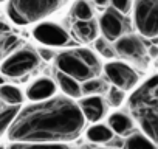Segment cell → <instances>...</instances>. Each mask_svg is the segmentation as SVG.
<instances>
[{
  "label": "cell",
  "instance_id": "1",
  "mask_svg": "<svg viewBox=\"0 0 158 149\" xmlns=\"http://www.w3.org/2000/svg\"><path fill=\"white\" fill-rule=\"evenodd\" d=\"M85 120L77 104L65 96H50L19 109L8 126L11 141L68 143L82 134Z\"/></svg>",
  "mask_w": 158,
  "mask_h": 149
},
{
  "label": "cell",
  "instance_id": "2",
  "mask_svg": "<svg viewBox=\"0 0 158 149\" xmlns=\"http://www.w3.org/2000/svg\"><path fill=\"white\" fill-rule=\"evenodd\" d=\"M129 109L144 135L156 141L158 127V79L156 74L143 83L129 98Z\"/></svg>",
  "mask_w": 158,
  "mask_h": 149
},
{
  "label": "cell",
  "instance_id": "3",
  "mask_svg": "<svg viewBox=\"0 0 158 149\" xmlns=\"http://www.w3.org/2000/svg\"><path fill=\"white\" fill-rule=\"evenodd\" d=\"M62 0H8L6 11L17 25H30L44 20L57 11Z\"/></svg>",
  "mask_w": 158,
  "mask_h": 149
},
{
  "label": "cell",
  "instance_id": "4",
  "mask_svg": "<svg viewBox=\"0 0 158 149\" xmlns=\"http://www.w3.org/2000/svg\"><path fill=\"white\" fill-rule=\"evenodd\" d=\"M133 23L141 36L155 39L158 34V0H135Z\"/></svg>",
  "mask_w": 158,
  "mask_h": 149
},
{
  "label": "cell",
  "instance_id": "5",
  "mask_svg": "<svg viewBox=\"0 0 158 149\" xmlns=\"http://www.w3.org/2000/svg\"><path fill=\"white\" fill-rule=\"evenodd\" d=\"M39 64V54L31 48H22L10 54L0 65L2 74L8 78H19L22 74L30 73Z\"/></svg>",
  "mask_w": 158,
  "mask_h": 149
},
{
  "label": "cell",
  "instance_id": "6",
  "mask_svg": "<svg viewBox=\"0 0 158 149\" xmlns=\"http://www.w3.org/2000/svg\"><path fill=\"white\" fill-rule=\"evenodd\" d=\"M115 53L123 59L132 61L138 65H147V48L141 37L135 34L121 36L115 40Z\"/></svg>",
  "mask_w": 158,
  "mask_h": 149
},
{
  "label": "cell",
  "instance_id": "7",
  "mask_svg": "<svg viewBox=\"0 0 158 149\" xmlns=\"http://www.w3.org/2000/svg\"><path fill=\"white\" fill-rule=\"evenodd\" d=\"M104 73L107 79L112 83V86L121 89V90H132L136 84H138V73L127 65L126 62H119V61H113V62H107L104 67Z\"/></svg>",
  "mask_w": 158,
  "mask_h": 149
},
{
  "label": "cell",
  "instance_id": "8",
  "mask_svg": "<svg viewBox=\"0 0 158 149\" xmlns=\"http://www.w3.org/2000/svg\"><path fill=\"white\" fill-rule=\"evenodd\" d=\"M56 65H57L59 71L74 78L79 83H84V81L93 78L96 74L87 64H84L81 59L77 57V54L74 51H64V53L57 54Z\"/></svg>",
  "mask_w": 158,
  "mask_h": 149
},
{
  "label": "cell",
  "instance_id": "9",
  "mask_svg": "<svg viewBox=\"0 0 158 149\" xmlns=\"http://www.w3.org/2000/svg\"><path fill=\"white\" fill-rule=\"evenodd\" d=\"M33 36L37 42H40L42 45H47V47H64L70 42L68 33L62 27H59L53 22L39 23L33 30Z\"/></svg>",
  "mask_w": 158,
  "mask_h": 149
},
{
  "label": "cell",
  "instance_id": "10",
  "mask_svg": "<svg viewBox=\"0 0 158 149\" xmlns=\"http://www.w3.org/2000/svg\"><path fill=\"white\" fill-rule=\"evenodd\" d=\"M98 30L102 33L104 39H107L109 42H115L118 37L123 36V33L126 30L124 14H121L115 8H109L101 16V19L98 22Z\"/></svg>",
  "mask_w": 158,
  "mask_h": 149
},
{
  "label": "cell",
  "instance_id": "11",
  "mask_svg": "<svg viewBox=\"0 0 158 149\" xmlns=\"http://www.w3.org/2000/svg\"><path fill=\"white\" fill-rule=\"evenodd\" d=\"M82 117L89 123H98L106 117V101L99 95H89L77 104Z\"/></svg>",
  "mask_w": 158,
  "mask_h": 149
},
{
  "label": "cell",
  "instance_id": "12",
  "mask_svg": "<svg viewBox=\"0 0 158 149\" xmlns=\"http://www.w3.org/2000/svg\"><path fill=\"white\" fill-rule=\"evenodd\" d=\"M56 89H57L56 84L50 78H40V79H36L33 84H30L25 95L31 101H42L53 96L56 93Z\"/></svg>",
  "mask_w": 158,
  "mask_h": 149
},
{
  "label": "cell",
  "instance_id": "13",
  "mask_svg": "<svg viewBox=\"0 0 158 149\" xmlns=\"http://www.w3.org/2000/svg\"><path fill=\"white\" fill-rule=\"evenodd\" d=\"M74 34L82 42H92L98 37V23L93 19L89 20H76L73 25Z\"/></svg>",
  "mask_w": 158,
  "mask_h": 149
},
{
  "label": "cell",
  "instance_id": "14",
  "mask_svg": "<svg viewBox=\"0 0 158 149\" xmlns=\"http://www.w3.org/2000/svg\"><path fill=\"white\" fill-rule=\"evenodd\" d=\"M109 127L116 135H127L133 129V120L123 112H115L109 117Z\"/></svg>",
  "mask_w": 158,
  "mask_h": 149
},
{
  "label": "cell",
  "instance_id": "15",
  "mask_svg": "<svg viewBox=\"0 0 158 149\" xmlns=\"http://www.w3.org/2000/svg\"><path fill=\"white\" fill-rule=\"evenodd\" d=\"M57 84L60 87V90L68 96V98H81V84L79 81H76L74 78L68 76V74L57 71Z\"/></svg>",
  "mask_w": 158,
  "mask_h": 149
},
{
  "label": "cell",
  "instance_id": "16",
  "mask_svg": "<svg viewBox=\"0 0 158 149\" xmlns=\"http://www.w3.org/2000/svg\"><path fill=\"white\" fill-rule=\"evenodd\" d=\"M87 138L92 141V143H96V144H102V143H107L113 138V132L109 126L106 124H93L87 129L85 132Z\"/></svg>",
  "mask_w": 158,
  "mask_h": 149
},
{
  "label": "cell",
  "instance_id": "17",
  "mask_svg": "<svg viewBox=\"0 0 158 149\" xmlns=\"http://www.w3.org/2000/svg\"><path fill=\"white\" fill-rule=\"evenodd\" d=\"M0 100L8 106H20L23 101V93L14 86L3 84L0 86Z\"/></svg>",
  "mask_w": 158,
  "mask_h": 149
},
{
  "label": "cell",
  "instance_id": "18",
  "mask_svg": "<svg viewBox=\"0 0 158 149\" xmlns=\"http://www.w3.org/2000/svg\"><path fill=\"white\" fill-rule=\"evenodd\" d=\"M126 149H156L153 140H150L144 134H132L126 140Z\"/></svg>",
  "mask_w": 158,
  "mask_h": 149
},
{
  "label": "cell",
  "instance_id": "19",
  "mask_svg": "<svg viewBox=\"0 0 158 149\" xmlns=\"http://www.w3.org/2000/svg\"><path fill=\"white\" fill-rule=\"evenodd\" d=\"M8 149H70L65 143H28L13 141Z\"/></svg>",
  "mask_w": 158,
  "mask_h": 149
},
{
  "label": "cell",
  "instance_id": "20",
  "mask_svg": "<svg viewBox=\"0 0 158 149\" xmlns=\"http://www.w3.org/2000/svg\"><path fill=\"white\" fill-rule=\"evenodd\" d=\"M71 16L76 20H89L93 19V10L87 0H76L71 6Z\"/></svg>",
  "mask_w": 158,
  "mask_h": 149
},
{
  "label": "cell",
  "instance_id": "21",
  "mask_svg": "<svg viewBox=\"0 0 158 149\" xmlns=\"http://www.w3.org/2000/svg\"><path fill=\"white\" fill-rule=\"evenodd\" d=\"M74 53L77 54V57L81 59L84 64H87L95 73L99 70V61H98L96 54L92 50H89V48H76Z\"/></svg>",
  "mask_w": 158,
  "mask_h": 149
},
{
  "label": "cell",
  "instance_id": "22",
  "mask_svg": "<svg viewBox=\"0 0 158 149\" xmlns=\"http://www.w3.org/2000/svg\"><path fill=\"white\" fill-rule=\"evenodd\" d=\"M102 90H104V83L96 78H90V79L84 81V84L81 86L82 95H99Z\"/></svg>",
  "mask_w": 158,
  "mask_h": 149
},
{
  "label": "cell",
  "instance_id": "23",
  "mask_svg": "<svg viewBox=\"0 0 158 149\" xmlns=\"http://www.w3.org/2000/svg\"><path fill=\"white\" fill-rule=\"evenodd\" d=\"M17 110H19V106H10V109H5L3 112H0V135L6 132V129L11 124V121L14 120Z\"/></svg>",
  "mask_w": 158,
  "mask_h": 149
},
{
  "label": "cell",
  "instance_id": "24",
  "mask_svg": "<svg viewBox=\"0 0 158 149\" xmlns=\"http://www.w3.org/2000/svg\"><path fill=\"white\" fill-rule=\"evenodd\" d=\"M124 98H126L124 90H121V89L112 86V87L109 89V92H107V100H106V101H107V104H109L110 107H119V106L124 103Z\"/></svg>",
  "mask_w": 158,
  "mask_h": 149
},
{
  "label": "cell",
  "instance_id": "25",
  "mask_svg": "<svg viewBox=\"0 0 158 149\" xmlns=\"http://www.w3.org/2000/svg\"><path fill=\"white\" fill-rule=\"evenodd\" d=\"M95 48H96V51H98L101 56H104V57H107V59H112V57H115V54H116L115 50L110 47L109 40L104 39V37L95 39Z\"/></svg>",
  "mask_w": 158,
  "mask_h": 149
},
{
  "label": "cell",
  "instance_id": "26",
  "mask_svg": "<svg viewBox=\"0 0 158 149\" xmlns=\"http://www.w3.org/2000/svg\"><path fill=\"white\" fill-rule=\"evenodd\" d=\"M112 8H115L116 11H119L121 14H127L130 13L132 8V0H109Z\"/></svg>",
  "mask_w": 158,
  "mask_h": 149
},
{
  "label": "cell",
  "instance_id": "27",
  "mask_svg": "<svg viewBox=\"0 0 158 149\" xmlns=\"http://www.w3.org/2000/svg\"><path fill=\"white\" fill-rule=\"evenodd\" d=\"M39 54H40V57L45 59V61H50V59L53 57V51H51V50H47V48H39Z\"/></svg>",
  "mask_w": 158,
  "mask_h": 149
},
{
  "label": "cell",
  "instance_id": "28",
  "mask_svg": "<svg viewBox=\"0 0 158 149\" xmlns=\"http://www.w3.org/2000/svg\"><path fill=\"white\" fill-rule=\"evenodd\" d=\"M95 3H96L98 6H104V5L109 3V0H95Z\"/></svg>",
  "mask_w": 158,
  "mask_h": 149
},
{
  "label": "cell",
  "instance_id": "29",
  "mask_svg": "<svg viewBox=\"0 0 158 149\" xmlns=\"http://www.w3.org/2000/svg\"><path fill=\"white\" fill-rule=\"evenodd\" d=\"M147 53H150L152 57H155L156 56V47H150V51H147Z\"/></svg>",
  "mask_w": 158,
  "mask_h": 149
},
{
  "label": "cell",
  "instance_id": "30",
  "mask_svg": "<svg viewBox=\"0 0 158 149\" xmlns=\"http://www.w3.org/2000/svg\"><path fill=\"white\" fill-rule=\"evenodd\" d=\"M82 149H113V147H92V146H85Z\"/></svg>",
  "mask_w": 158,
  "mask_h": 149
},
{
  "label": "cell",
  "instance_id": "31",
  "mask_svg": "<svg viewBox=\"0 0 158 149\" xmlns=\"http://www.w3.org/2000/svg\"><path fill=\"white\" fill-rule=\"evenodd\" d=\"M0 31H8V27H5V23H0Z\"/></svg>",
  "mask_w": 158,
  "mask_h": 149
},
{
  "label": "cell",
  "instance_id": "32",
  "mask_svg": "<svg viewBox=\"0 0 158 149\" xmlns=\"http://www.w3.org/2000/svg\"><path fill=\"white\" fill-rule=\"evenodd\" d=\"M0 149H5V147H3V146H0Z\"/></svg>",
  "mask_w": 158,
  "mask_h": 149
},
{
  "label": "cell",
  "instance_id": "33",
  "mask_svg": "<svg viewBox=\"0 0 158 149\" xmlns=\"http://www.w3.org/2000/svg\"><path fill=\"white\" fill-rule=\"evenodd\" d=\"M2 2H5V0H0V3H2Z\"/></svg>",
  "mask_w": 158,
  "mask_h": 149
},
{
  "label": "cell",
  "instance_id": "34",
  "mask_svg": "<svg viewBox=\"0 0 158 149\" xmlns=\"http://www.w3.org/2000/svg\"><path fill=\"white\" fill-rule=\"evenodd\" d=\"M62 2H65V0H62Z\"/></svg>",
  "mask_w": 158,
  "mask_h": 149
}]
</instances>
